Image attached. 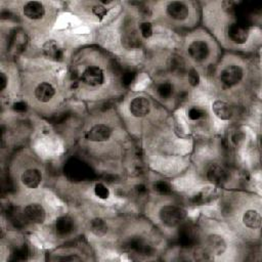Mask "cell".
Returning a JSON list of instances; mask_svg holds the SVG:
<instances>
[{"label":"cell","instance_id":"37","mask_svg":"<svg viewBox=\"0 0 262 262\" xmlns=\"http://www.w3.org/2000/svg\"><path fill=\"white\" fill-rule=\"evenodd\" d=\"M134 190H135L136 195H137V196H139V197L146 196V195H147V193H148V188H147V187H146L145 185H143V184H139V185L135 186Z\"/></svg>","mask_w":262,"mask_h":262},{"label":"cell","instance_id":"30","mask_svg":"<svg viewBox=\"0 0 262 262\" xmlns=\"http://www.w3.org/2000/svg\"><path fill=\"white\" fill-rule=\"evenodd\" d=\"M94 194L97 198L102 199V200H106L110 197V190L104 184L98 183L94 187Z\"/></svg>","mask_w":262,"mask_h":262},{"label":"cell","instance_id":"27","mask_svg":"<svg viewBox=\"0 0 262 262\" xmlns=\"http://www.w3.org/2000/svg\"><path fill=\"white\" fill-rule=\"evenodd\" d=\"M154 188L157 191L158 194L160 195H169L171 193V190H172V187L167 183L165 180H158L154 185Z\"/></svg>","mask_w":262,"mask_h":262},{"label":"cell","instance_id":"25","mask_svg":"<svg viewBox=\"0 0 262 262\" xmlns=\"http://www.w3.org/2000/svg\"><path fill=\"white\" fill-rule=\"evenodd\" d=\"M123 43L127 48H137L140 46L139 36L135 32H128L123 37Z\"/></svg>","mask_w":262,"mask_h":262},{"label":"cell","instance_id":"12","mask_svg":"<svg viewBox=\"0 0 262 262\" xmlns=\"http://www.w3.org/2000/svg\"><path fill=\"white\" fill-rule=\"evenodd\" d=\"M167 14L175 21H184L188 17V7L181 1L169 2L167 5Z\"/></svg>","mask_w":262,"mask_h":262},{"label":"cell","instance_id":"22","mask_svg":"<svg viewBox=\"0 0 262 262\" xmlns=\"http://www.w3.org/2000/svg\"><path fill=\"white\" fill-rule=\"evenodd\" d=\"M89 228H90V231H92V233L97 238L104 237L108 231L107 224L100 218H95V219L90 221Z\"/></svg>","mask_w":262,"mask_h":262},{"label":"cell","instance_id":"31","mask_svg":"<svg viewBox=\"0 0 262 262\" xmlns=\"http://www.w3.org/2000/svg\"><path fill=\"white\" fill-rule=\"evenodd\" d=\"M139 31H140V35H142V37H144L145 39H149L153 36V33H154L153 25L149 22H144L139 26Z\"/></svg>","mask_w":262,"mask_h":262},{"label":"cell","instance_id":"33","mask_svg":"<svg viewBox=\"0 0 262 262\" xmlns=\"http://www.w3.org/2000/svg\"><path fill=\"white\" fill-rule=\"evenodd\" d=\"M93 13L98 19H103L108 14V9L103 4H97V5L94 6Z\"/></svg>","mask_w":262,"mask_h":262},{"label":"cell","instance_id":"29","mask_svg":"<svg viewBox=\"0 0 262 262\" xmlns=\"http://www.w3.org/2000/svg\"><path fill=\"white\" fill-rule=\"evenodd\" d=\"M136 78V73L135 71H133V70H125V71H123V74H122V84L125 86V87H128L130 86L131 84H132L134 82V80Z\"/></svg>","mask_w":262,"mask_h":262},{"label":"cell","instance_id":"7","mask_svg":"<svg viewBox=\"0 0 262 262\" xmlns=\"http://www.w3.org/2000/svg\"><path fill=\"white\" fill-rule=\"evenodd\" d=\"M112 135V129L107 124H95L86 133V139L94 143H102L110 139Z\"/></svg>","mask_w":262,"mask_h":262},{"label":"cell","instance_id":"6","mask_svg":"<svg viewBox=\"0 0 262 262\" xmlns=\"http://www.w3.org/2000/svg\"><path fill=\"white\" fill-rule=\"evenodd\" d=\"M23 213L27 221H30V223L35 225H41L46 219V212L44 208L37 203L27 205L23 211Z\"/></svg>","mask_w":262,"mask_h":262},{"label":"cell","instance_id":"14","mask_svg":"<svg viewBox=\"0 0 262 262\" xmlns=\"http://www.w3.org/2000/svg\"><path fill=\"white\" fill-rule=\"evenodd\" d=\"M178 241H179V244L183 247L188 248V247L194 246L197 241V235H196L195 228L189 225H185L181 226L178 233Z\"/></svg>","mask_w":262,"mask_h":262},{"label":"cell","instance_id":"39","mask_svg":"<svg viewBox=\"0 0 262 262\" xmlns=\"http://www.w3.org/2000/svg\"><path fill=\"white\" fill-rule=\"evenodd\" d=\"M7 82H8V78L6 77L5 73H1V75H0V89L4 90L7 86Z\"/></svg>","mask_w":262,"mask_h":262},{"label":"cell","instance_id":"19","mask_svg":"<svg viewBox=\"0 0 262 262\" xmlns=\"http://www.w3.org/2000/svg\"><path fill=\"white\" fill-rule=\"evenodd\" d=\"M74 229V221L70 216H60L56 223V231L60 237L68 236Z\"/></svg>","mask_w":262,"mask_h":262},{"label":"cell","instance_id":"5","mask_svg":"<svg viewBox=\"0 0 262 262\" xmlns=\"http://www.w3.org/2000/svg\"><path fill=\"white\" fill-rule=\"evenodd\" d=\"M82 81L92 87L102 85L105 82V74L102 69L97 66H89L81 75Z\"/></svg>","mask_w":262,"mask_h":262},{"label":"cell","instance_id":"11","mask_svg":"<svg viewBox=\"0 0 262 262\" xmlns=\"http://www.w3.org/2000/svg\"><path fill=\"white\" fill-rule=\"evenodd\" d=\"M24 16L32 21H38L45 16V8L41 2L29 1L23 7Z\"/></svg>","mask_w":262,"mask_h":262},{"label":"cell","instance_id":"8","mask_svg":"<svg viewBox=\"0 0 262 262\" xmlns=\"http://www.w3.org/2000/svg\"><path fill=\"white\" fill-rule=\"evenodd\" d=\"M206 177L210 183H212L213 185L223 186L228 179V172L227 170L221 165L212 164L207 170Z\"/></svg>","mask_w":262,"mask_h":262},{"label":"cell","instance_id":"21","mask_svg":"<svg viewBox=\"0 0 262 262\" xmlns=\"http://www.w3.org/2000/svg\"><path fill=\"white\" fill-rule=\"evenodd\" d=\"M43 54L50 58L58 59L63 56V50L60 49L58 44L55 40H48L42 46Z\"/></svg>","mask_w":262,"mask_h":262},{"label":"cell","instance_id":"10","mask_svg":"<svg viewBox=\"0 0 262 262\" xmlns=\"http://www.w3.org/2000/svg\"><path fill=\"white\" fill-rule=\"evenodd\" d=\"M150 109V100L145 96H137L130 103V113L136 118H142L149 114Z\"/></svg>","mask_w":262,"mask_h":262},{"label":"cell","instance_id":"28","mask_svg":"<svg viewBox=\"0 0 262 262\" xmlns=\"http://www.w3.org/2000/svg\"><path fill=\"white\" fill-rule=\"evenodd\" d=\"M205 115H206L205 111L201 108H198V107H191L187 111V117L191 121H199L201 119H203L205 117Z\"/></svg>","mask_w":262,"mask_h":262},{"label":"cell","instance_id":"4","mask_svg":"<svg viewBox=\"0 0 262 262\" xmlns=\"http://www.w3.org/2000/svg\"><path fill=\"white\" fill-rule=\"evenodd\" d=\"M66 173L67 176L72 180H83L90 177L92 171L80 161L72 160L70 161L66 167Z\"/></svg>","mask_w":262,"mask_h":262},{"label":"cell","instance_id":"40","mask_svg":"<svg viewBox=\"0 0 262 262\" xmlns=\"http://www.w3.org/2000/svg\"><path fill=\"white\" fill-rule=\"evenodd\" d=\"M58 260H62V261H80L82 260V258H80L76 255H71V256H65V257H62V258H57Z\"/></svg>","mask_w":262,"mask_h":262},{"label":"cell","instance_id":"1","mask_svg":"<svg viewBox=\"0 0 262 262\" xmlns=\"http://www.w3.org/2000/svg\"><path fill=\"white\" fill-rule=\"evenodd\" d=\"M160 220L168 227H176L184 223L187 211L180 206L166 205L160 210Z\"/></svg>","mask_w":262,"mask_h":262},{"label":"cell","instance_id":"26","mask_svg":"<svg viewBox=\"0 0 262 262\" xmlns=\"http://www.w3.org/2000/svg\"><path fill=\"white\" fill-rule=\"evenodd\" d=\"M169 67L171 69V71L174 72V73H177V74L183 73L185 71V68H186L183 58L179 57V56H173L172 58H171Z\"/></svg>","mask_w":262,"mask_h":262},{"label":"cell","instance_id":"16","mask_svg":"<svg viewBox=\"0 0 262 262\" xmlns=\"http://www.w3.org/2000/svg\"><path fill=\"white\" fill-rule=\"evenodd\" d=\"M127 247L130 251L140 255H150L153 253V247L143 238H132L128 241Z\"/></svg>","mask_w":262,"mask_h":262},{"label":"cell","instance_id":"3","mask_svg":"<svg viewBox=\"0 0 262 262\" xmlns=\"http://www.w3.org/2000/svg\"><path fill=\"white\" fill-rule=\"evenodd\" d=\"M244 77V71L238 65H230L225 67L219 75L220 82L226 87H234L238 85Z\"/></svg>","mask_w":262,"mask_h":262},{"label":"cell","instance_id":"34","mask_svg":"<svg viewBox=\"0 0 262 262\" xmlns=\"http://www.w3.org/2000/svg\"><path fill=\"white\" fill-rule=\"evenodd\" d=\"M28 253H29V251H28V248L27 246H22V247H19V248H17V250H15L14 252V256H15V260H25L28 256Z\"/></svg>","mask_w":262,"mask_h":262},{"label":"cell","instance_id":"18","mask_svg":"<svg viewBox=\"0 0 262 262\" xmlns=\"http://www.w3.org/2000/svg\"><path fill=\"white\" fill-rule=\"evenodd\" d=\"M242 221L244 225L250 229H259L261 227V215L259 211L255 209L246 210L242 216Z\"/></svg>","mask_w":262,"mask_h":262},{"label":"cell","instance_id":"15","mask_svg":"<svg viewBox=\"0 0 262 262\" xmlns=\"http://www.w3.org/2000/svg\"><path fill=\"white\" fill-rule=\"evenodd\" d=\"M21 180L26 187L36 188L39 187L40 184H41L42 174L38 169L30 168L24 171L21 176Z\"/></svg>","mask_w":262,"mask_h":262},{"label":"cell","instance_id":"20","mask_svg":"<svg viewBox=\"0 0 262 262\" xmlns=\"http://www.w3.org/2000/svg\"><path fill=\"white\" fill-rule=\"evenodd\" d=\"M208 248L211 253L216 255L224 254L226 250V242L220 236L213 235L208 238Z\"/></svg>","mask_w":262,"mask_h":262},{"label":"cell","instance_id":"13","mask_svg":"<svg viewBox=\"0 0 262 262\" xmlns=\"http://www.w3.org/2000/svg\"><path fill=\"white\" fill-rule=\"evenodd\" d=\"M35 97L38 102L46 104L52 100L56 95V89L55 87L48 83V82H42L37 85L34 92Z\"/></svg>","mask_w":262,"mask_h":262},{"label":"cell","instance_id":"23","mask_svg":"<svg viewBox=\"0 0 262 262\" xmlns=\"http://www.w3.org/2000/svg\"><path fill=\"white\" fill-rule=\"evenodd\" d=\"M28 42V39L25 33L23 32H16L11 39V47L15 52H21L25 49Z\"/></svg>","mask_w":262,"mask_h":262},{"label":"cell","instance_id":"2","mask_svg":"<svg viewBox=\"0 0 262 262\" xmlns=\"http://www.w3.org/2000/svg\"><path fill=\"white\" fill-rule=\"evenodd\" d=\"M227 35L231 42L236 44H244L248 41L250 36V26L244 21L235 22L228 26Z\"/></svg>","mask_w":262,"mask_h":262},{"label":"cell","instance_id":"32","mask_svg":"<svg viewBox=\"0 0 262 262\" xmlns=\"http://www.w3.org/2000/svg\"><path fill=\"white\" fill-rule=\"evenodd\" d=\"M245 138H246L245 133L242 132L241 130H237V131H235V132L231 133L230 142L234 146L239 147V146H241L242 144L245 142Z\"/></svg>","mask_w":262,"mask_h":262},{"label":"cell","instance_id":"38","mask_svg":"<svg viewBox=\"0 0 262 262\" xmlns=\"http://www.w3.org/2000/svg\"><path fill=\"white\" fill-rule=\"evenodd\" d=\"M13 108L18 113H24L27 110V105L24 102H17Z\"/></svg>","mask_w":262,"mask_h":262},{"label":"cell","instance_id":"17","mask_svg":"<svg viewBox=\"0 0 262 262\" xmlns=\"http://www.w3.org/2000/svg\"><path fill=\"white\" fill-rule=\"evenodd\" d=\"M212 110L216 117L223 121H228L234 115V110L225 100L217 99L212 105Z\"/></svg>","mask_w":262,"mask_h":262},{"label":"cell","instance_id":"36","mask_svg":"<svg viewBox=\"0 0 262 262\" xmlns=\"http://www.w3.org/2000/svg\"><path fill=\"white\" fill-rule=\"evenodd\" d=\"M210 253H211L210 251L207 252L204 249H200V250H198L196 252V258L198 260H209V259H211V257H210L211 254Z\"/></svg>","mask_w":262,"mask_h":262},{"label":"cell","instance_id":"35","mask_svg":"<svg viewBox=\"0 0 262 262\" xmlns=\"http://www.w3.org/2000/svg\"><path fill=\"white\" fill-rule=\"evenodd\" d=\"M187 76H188V82H189L190 85L196 86V85L199 84L200 76H199V74H198V72L196 71V70H190Z\"/></svg>","mask_w":262,"mask_h":262},{"label":"cell","instance_id":"24","mask_svg":"<svg viewBox=\"0 0 262 262\" xmlns=\"http://www.w3.org/2000/svg\"><path fill=\"white\" fill-rule=\"evenodd\" d=\"M173 85L171 84L170 82H162L160 83L157 87V93L159 94V96L161 98H164V99H167V98H170L171 96H172L173 94Z\"/></svg>","mask_w":262,"mask_h":262},{"label":"cell","instance_id":"9","mask_svg":"<svg viewBox=\"0 0 262 262\" xmlns=\"http://www.w3.org/2000/svg\"><path fill=\"white\" fill-rule=\"evenodd\" d=\"M187 53L188 56L193 59H195L196 62H203V60H205L208 57L210 54V49L205 41H202V40H196V41H193L188 45Z\"/></svg>","mask_w":262,"mask_h":262}]
</instances>
